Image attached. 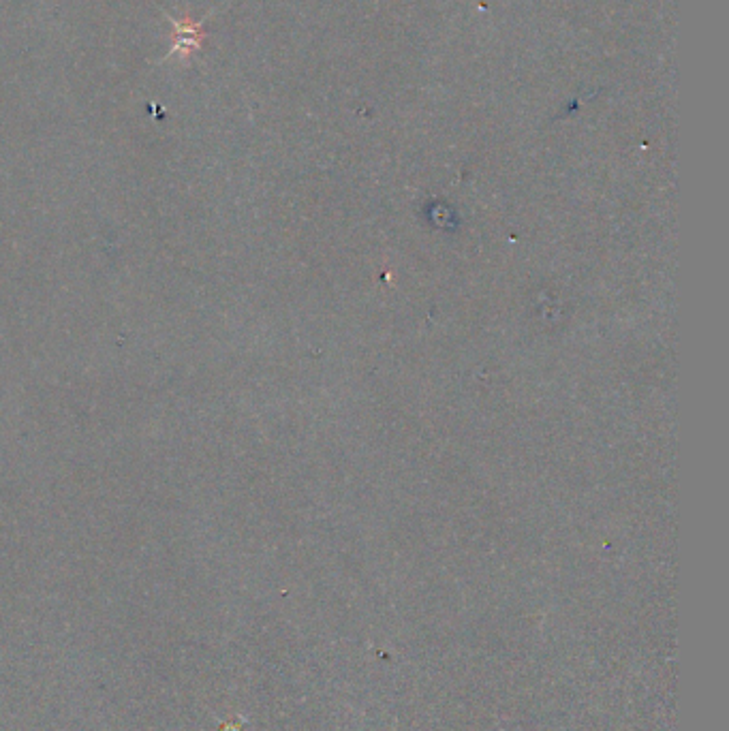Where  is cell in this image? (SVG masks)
Segmentation results:
<instances>
[{
  "instance_id": "obj_1",
  "label": "cell",
  "mask_w": 729,
  "mask_h": 731,
  "mask_svg": "<svg viewBox=\"0 0 729 731\" xmlns=\"http://www.w3.org/2000/svg\"><path fill=\"white\" fill-rule=\"evenodd\" d=\"M167 20L174 26L172 52H169V56H178L182 60L189 58L193 52H197L201 41H204V28H201V22L191 20V15L184 20H174L172 15H167Z\"/></svg>"
}]
</instances>
